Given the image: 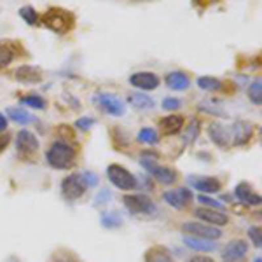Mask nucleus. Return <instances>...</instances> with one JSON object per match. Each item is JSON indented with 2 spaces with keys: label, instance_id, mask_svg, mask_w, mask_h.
<instances>
[{
  "label": "nucleus",
  "instance_id": "f257e3e1",
  "mask_svg": "<svg viewBox=\"0 0 262 262\" xmlns=\"http://www.w3.org/2000/svg\"><path fill=\"white\" fill-rule=\"evenodd\" d=\"M46 159H48V163L53 168H56V170H69L75 163V150H74V147L65 142H54L53 145L49 147L48 154H46Z\"/></svg>",
  "mask_w": 262,
  "mask_h": 262
},
{
  "label": "nucleus",
  "instance_id": "f03ea898",
  "mask_svg": "<svg viewBox=\"0 0 262 262\" xmlns=\"http://www.w3.org/2000/svg\"><path fill=\"white\" fill-rule=\"evenodd\" d=\"M44 25L56 33H67L74 27V14L61 7H51L44 14Z\"/></svg>",
  "mask_w": 262,
  "mask_h": 262
},
{
  "label": "nucleus",
  "instance_id": "7ed1b4c3",
  "mask_svg": "<svg viewBox=\"0 0 262 262\" xmlns=\"http://www.w3.org/2000/svg\"><path fill=\"white\" fill-rule=\"evenodd\" d=\"M145 158H142V166L150 173L158 182H161L164 185H171L177 182V171L171 170L168 166H161L154 161V154H142Z\"/></svg>",
  "mask_w": 262,
  "mask_h": 262
},
{
  "label": "nucleus",
  "instance_id": "20e7f679",
  "mask_svg": "<svg viewBox=\"0 0 262 262\" xmlns=\"http://www.w3.org/2000/svg\"><path fill=\"white\" fill-rule=\"evenodd\" d=\"M107 177L117 189H121V191H131V189L137 187V179H135V175L129 173L124 166H121V164H111V166L107 168Z\"/></svg>",
  "mask_w": 262,
  "mask_h": 262
},
{
  "label": "nucleus",
  "instance_id": "39448f33",
  "mask_svg": "<svg viewBox=\"0 0 262 262\" xmlns=\"http://www.w3.org/2000/svg\"><path fill=\"white\" fill-rule=\"evenodd\" d=\"M86 189H88V184L81 173H72V175L65 177L61 182V194L70 201L79 200V198L86 192Z\"/></svg>",
  "mask_w": 262,
  "mask_h": 262
},
{
  "label": "nucleus",
  "instance_id": "423d86ee",
  "mask_svg": "<svg viewBox=\"0 0 262 262\" xmlns=\"http://www.w3.org/2000/svg\"><path fill=\"white\" fill-rule=\"evenodd\" d=\"M124 206L135 215H143V213H154L156 205L145 194H128V196L122 198Z\"/></svg>",
  "mask_w": 262,
  "mask_h": 262
},
{
  "label": "nucleus",
  "instance_id": "0eeeda50",
  "mask_svg": "<svg viewBox=\"0 0 262 262\" xmlns=\"http://www.w3.org/2000/svg\"><path fill=\"white\" fill-rule=\"evenodd\" d=\"M182 231L187 236H196V238H203V239H219L222 236V231L219 227L208 226L205 222H185L182 226Z\"/></svg>",
  "mask_w": 262,
  "mask_h": 262
},
{
  "label": "nucleus",
  "instance_id": "6e6552de",
  "mask_svg": "<svg viewBox=\"0 0 262 262\" xmlns=\"http://www.w3.org/2000/svg\"><path fill=\"white\" fill-rule=\"evenodd\" d=\"M95 101L101 111H105L107 114L116 116V117L122 116L126 111L124 101H122L117 95H112V93H98V95H95Z\"/></svg>",
  "mask_w": 262,
  "mask_h": 262
},
{
  "label": "nucleus",
  "instance_id": "1a4fd4ad",
  "mask_svg": "<svg viewBox=\"0 0 262 262\" xmlns=\"http://www.w3.org/2000/svg\"><path fill=\"white\" fill-rule=\"evenodd\" d=\"M194 215H196L198 222H205V224H208V226L219 227V229L229 222V219H227V215L224 212L213 210V208H206V206H200V208L194 212Z\"/></svg>",
  "mask_w": 262,
  "mask_h": 262
},
{
  "label": "nucleus",
  "instance_id": "9d476101",
  "mask_svg": "<svg viewBox=\"0 0 262 262\" xmlns=\"http://www.w3.org/2000/svg\"><path fill=\"white\" fill-rule=\"evenodd\" d=\"M16 150H18L19 156L23 158H28V156L35 154L39 150V140L33 133L27 129H21L16 137Z\"/></svg>",
  "mask_w": 262,
  "mask_h": 262
},
{
  "label": "nucleus",
  "instance_id": "9b49d317",
  "mask_svg": "<svg viewBox=\"0 0 262 262\" xmlns=\"http://www.w3.org/2000/svg\"><path fill=\"white\" fill-rule=\"evenodd\" d=\"M231 135H232V145L239 147L245 145L253 135V126L247 121H236L231 124Z\"/></svg>",
  "mask_w": 262,
  "mask_h": 262
},
{
  "label": "nucleus",
  "instance_id": "f8f14e48",
  "mask_svg": "<svg viewBox=\"0 0 262 262\" xmlns=\"http://www.w3.org/2000/svg\"><path fill=\"white\" fill-rule=\"evenodd\" d=\"M129 84L142 91H152L159 86V77L152 72H137L129 77Z\"/></svg>",
  "mask_w": 262,
  "mask_h": 262
},
{
  "label": "nucleus",
  "instance_id": "ddd939ff",
  "mask_svg": "<svg viewBox=\"0 0 262 262\" xmlns=\"http://www.w3.org/2000/svg\"><path fill=\"white\" fill-rule=\"evenodd\" d=\"M164 201L168 203L170 206L177 210H182L192 201V192L189 189L182 187V189H177V191H166L163 194Z\"/></svg>",
  "mask_w": 262,
  "mask_h": 262
},
{
  "label": "nucleus",
  "instance_id": "4468645a",
  "mask_svg": "<svg viewBox=\"0 0 262 262\" xmlns=\"http://www.w3.org/2000/svg\"><path fill=\"white\" fill-rule=\"evenodd\" d=\"M210 137L219 147H231L232 145V135L231 124H222V122H213L210 126Z\"/></svg>",
  "mask_w": 262,
  "mask_h": 262
},
{
  "label": "nucleus",
  "instance_id": "2eb2a0df",
  "mask_svg": "<svg viewBox=\"0 0 262 262\" xmlns=\"http://www.w3.org/2000/svg\"><path fill=\"white\" fill-rule=\"evenodd\" d=\"M248 252V243L245 239H232V242L227 243V247L224 248V260L227 262H238L242 260Z\"/></svg>",
  "mask_w": 262,
  "mask_h": 262
},
{
  "label": "nucleus",
  "instance_id": "dca6fc26",
  "mask_svg": "<svg viewBox=\"0 0 262 262\" xmlns=\"http://www.w3.org/2000/svg\"><path fill=\"white\" fill-rule=\"evenodd\" d=\"M14 77L19 82H28V84H35L42 81V72L39 67H32V65H21L14 70Z\"/></svg>",
  "mask_w": 262,
  "mask_h": 262
},
{
  "label": "nucleus",
  "instance_id": "f3484780",
  "mask_svg": "<svg viewBox=\"0 0 262 262\" xmlns=\"http://www.w3.org/2000/svg\"><path fill=\"white\" fill-rule=\"evenodd\" d=\"M192 187L203 194H217L221 191V182L213 177H191Z\"/></svg>",
  "mask_w": 262,
  "mask_h": 262
},
{
  "label": "nucleus",
  "instance_id": "a211bd4d",
  "mask_svg": "<svg viewBox=\"0 0 262 262\" xmlns=\"http://www.w3.org/2000/svg\"><path fill=\"white\" fill-rule=\"evenodd\" d=\"M234 194L239 201L245 203V205H250V206H259L260 201H262L259 194L253 192L252 185L247 184V182H242V184L234 189Z\"/></svg>",
  "mask_w": 262,
  "mask_h": 262
},
{
  "label": "nucleus",
  "instance_id": "6ab92c4d",
  "mask_svg": "<svg viewBox=\"0 0 262 262\" xmlns=\"http://www.w3.org/2000/svg\"><path fill=\"white\" fill-rule=\"evenodd\" d=\"M184 243H185V247H189L191 250H196L200 253L217 250V243H215V242H212V239L196 238V236H187V234H185Z\"/></svg>",
  "mask_w": 262,
  "mask_h": 262
},
{
  "label": "nucleus",
  "instance_id": "aec40b11",
  "mask_svg": "<svg viewBox=\"0 0 262 262\" xmlns=\"http://www.w3.org/2000/svg\"><path fill=\"white\" fill-rule=\"evenodd\" d=\"M159 128L166 135H177L184 128V117L177 116V114H170V116L163 117V119L159 121Z\"/></svg>",
  "mask_w": 262,
  "mask_h": 262
},
{
  "label": "nucleus",
  "instance_id": "412c9836",
  "mask_svg": "<svg viewBox=\"0 0 262 262\" xmlns=\"http://www.w3.org/2000/svg\"><path fill=\"white\" fill-rule=\"evenodd\" d=\"M145 262H175V259H173L171 252L166 247L156 245V247H150L145 252Z\"/></svg>",
  "mask_w": 262,
  "mask_h": 262
},
{
  "label": "nucleus",
  "instance_id": "4be33fe9",
  "mask_svg": "<svg viewBox=\"0 0 262 262\" xmlns=\"http://www.w3.org/2000/svg\"><path fill=\"white\" fill-rule=\"evenodd\" d=\"M166 84H168V88H171V90H175V91H185L191 86V81H189V77L184 72L177 70L166 75Z\"/></svg>",
  "mask_w": 262,
  "mask_h": 262
},
{
  "label": "nucleus",
  "instance_id": "5701e85b",
  "mask_svg": "<svg viewBox=\"0 0 262 262\" xmlns=\"http://www.w3.org/2000/svg\"><path fill=\"white\" fill-rule=\"evenodd\" d=\"M128 103L133 105L135 108H140V111H147V108L154 107V100L150 96H147L145 93H129L128 95Z\"/></svg>",
  "mask_w": 262,
  "mask_h": 262
},
{
  "label": "nucleus",
  "instance_id": "b1692460",
  "mask_svg": "<svg viewBox=\"0 0 262 262\" xmlns=\"http://www.w3.org/2000/svg\"><path fill=\"white\" fill-rule=\"evenodd\" d=\"M7 116L14 122H18V124H28V122L33 121L32 114H28L27 111H23V108H16V107L7 108Z\"/></svg>",
  "mask_w": 262,
  "mask_h": 262
},
{
  "label": "nucleus",
  "instance_id": "393cba45",
  "mask_svg": "<svg viewBox=\"0 0 262 262\" xmlns=\"http://www.w3.org/2000/svg\"><path fill=\"white\" fill-rule=\"evenodd\" d=\"M14 56H16L14 48L11 44H7V42H0V69L9 65L14 60Z\"/></svg>",
  "mask_w": 262,
  "mask_h": 262
},
{
  "label": "nucleus",
  "instance_id": "a878e982",
  "mask_svg": "<svg viewBox=\"0 0 262 262\" xmlns=\"http://www.w3.org/2000/svg\"><path fill=\"white\" fill-rule=\"evenodd\" d=\"M248 98H250L252 103L260 105L262 103V81L257 79L255 82H252L248 86Z\"/></svg>",
  "mask_w": 262,
  "mask_h": 262
},
{
  "label": "nucleus",
  "instance_id": "bb28decb",
  "mask_svg": "<svg viewBox=\"0 0 262 262\" xmlns=\"http://www.w3.org/2000/svg\"><path fill=\"white\" fill-rule=\"evenodd\" d=\"M198 86L205 91H219L222 90V82L219 79H213V77H200L198 79Z\"/></svg>",
  "mask_w": 262,
  "mask_h": 262
},
{
  "label": "nucleus",
  "instance_id": "cd10ccee",
  "mask_svg": "<svg viewBox=\"0 0 262 262\" xmlns=\"http://www.w3.org/2000/svg\"><path fill=\"white\" fill-rule=\"evenodd\" d=\"M21 103L23 105H28V107L32 108H37V111H40V108L46 107V100L42 98L39 95H27L21 98Z\"/></svg>",
  "mask_w": 262,
  "mask_h": 262
},
{
  "label": "nucleus",
  "instance_id": "c85d7f7f",
  "mask_svg": "<svg viewBox=\"0 0 262 262\" xmlns=\"http://www.w3.org/2000/svg\"><path fill=\"white\" fill-rule=\"evenodd\" d=\"M138 142L142 143H149V145H154V143H158V133H156V129L152 128H143L140 129V133H138Z\"/></svg>",
  "mask_w": 262,
  "mask_h": 262
},
{
  "label": "nucleus",
  "instance_id": "c756f323",
  "mask_svg": "<svg viewBox=\"0 0 262 262\" xmlns=\"http://www.w3.org/2000/svg\"><path fill=\"white\" fill-rule=\"evenodd\" d=\"M19 16L27 21L28 25H37L39 23V14H37V11L33 9L32 6H25L19 9Z\"/></svg>",
  "mask_w": 262,
  "mask_h": 262
},
{
  "label": "nucleus",
  "instance_id": "7c9ffc66",
  "mask_svg": "<svg viewBox=\"0 0 262 262\" xmlns=\"http://www.w3.org/2000/svg\"><path fill=\"white\" fill-rule=\"evenodd\" d=\"M101 222H103L105 227H119L122 224V219L116 213L105 212L103 215H101Z\"/></svg>",
  "mask_w": 262,
  "mask_h": 262
},
{
  "label": "nucleus",
  "instance_id": "2f4dec72",
  "mask_svg": "<svg viewBox=\"0 0 262 262\" xmlns=\"http://www.w3.org/2000/svg\"><path fill=\"white\" fill-rule=\"evenodd\" d=\"M51 262H81L79 260V257L75 255L74 252H67V250H60L54 253L53 260Z\"/></svg>",
  "mask_w": 262,
  "mask_h": 262
},
{
  "label": "nucleus",
  "instance_id": "473e14b6",
  "mask_svg": "<svg viewBox=\"0 0 262 262\" xmlns=\"http://www.w3.org/2000/svg\"><path fill=\"white\" fill-rule=\"evenodd\" d=\"M198 201L201 203V205H205L206 208H213V210H224V203L221 201H217V200H213V198H208L206 194H200L198 196Z\"/></svg>",
  "mask_w": 262,
  "mask_h": 262
},
{
  "label": "nucleus",
  "instance_id": "72a5a7b5",
  "mask_svg": "<svg viewBox=\"0 0 262 262\" xmlns=\"http://www.w3.org/2000/svg\"><path fill=\"white\" fill-rule=\"evenodd\" d=\"M198 133H200V121L192 119L191 124H189V128H187V135L184 137V143H185V145H187V143H191V142H194V138H196Z\"/></svg>",
  "mask_w": 262,
  "mask_h": 262
},
{
  "label": "nucleus",
  "instance_id": "f704fd0d",
  "mask_svg": "<svg viewBox=\"0 0 262 262\" xmlns=\"http://www.w3.org/2000/svg\"><path fill=\"white\" fill-rule=\"evenodd\" d=\"M248 238L252 239L253 247L255 248H260L262 247V231L259 226H253L248 229Z\"/></svg>",
  "mask_w": 262,
  "mask_h": 262
},
{
  "label": "nucleus",
  "instance_id": "c9c22d12",
  "mask_svg": "<svg viewBox=\"0 0 262 262\" xmlns=\"http://www.w3.org/2000/svg\"><path fill=\"white\" fill-rule=\"evenodd\" d=\"M180 100L179 98H164L163 100V108L164 111H179L180 108Z\"/></svg>",
  "mask_w": 262,
  "mask_h": 262
},
{
  "label": "nucleus",
  "instance_id": "e433bc0d",
  "mask_svg": "<svg viewBox=\"0 0 262 262\" xmlns=\"http://www.w3.org/2000/svg\"><path fill=\"white\" fill-rule=\"evenodd\" d=\"M93 124H95V119H93V117H81V119H79L77 122H75V128L90 129Z\"/></svg>",
  "mask_w": 262,
  "mask_h": 262
},
{
  "label": "nucleus",
  "instance_id": "4c0bfd02",
  "mask_svg": "<svg viewBox=\"0 0 262 262\" xmlns=\"http://www.w3.org/2000/svg\"><path fill=\"white\" fill-rule=\"evenodd\" d=\"M189 262H213V259L206 255H194L192 259H189Z\"/></svg>",
  "mask_w": 262,
  "mask_h": 262
},
{
  "label": "nucleus",
  "instance_id": "58836bf2",
  "mask_svg": "<svg viewBox=\"0 0 262 262\" xmlns=\"http://www.w3.org/2000/svg\"><path fill=\"white\" fill-rule=\"evenodd\" d=\"M82 177H84V180H86V184L96 185V177L93 175V173H82Z\"/></svg>",
  "mask_w": 262,
  "mask_h": 262
},
{
  "label": "nucleus",
  "instance_id": "ea45409f",
  "mask_svg": "<svg viewBox=\"0 0 262 262\" xmlns=\"http://www.w3.org/2000/svg\"><path fill=\"white\" fill-rule=\"evenodd\" d=\"M6 128H7V119H6V116L0 112V131H4Z\"/></svg>",
  "mask_w": 262,
  "mask_h": 262
},
{
  "label": "nucleus",
  "instance_id": "a19ab883",
  "mask_svg": "<svg viewBox=\"0 0 262 262\" xmlns=\"http://www.w3.org/2000/svg\"><path fill=\"white\" fill-rule=\"evenodd\" d=\"M7 142H9V138H7V137H2V135H0V150L6 149V147H7Z\"/></svg>",
  "mask_w": 262,
  "mask_h": 262
},
{
  "label": "nucleus",
  "instance_id": "79ce46f5",
  "mask_svg": "<svg viewBox=\"0 0 262 262\" xmlns=\"http://www.w3.org/2000/svg\"><path fill=\"white\" fill-rule=\"evenodd\" d=\"M253 262H262V259H260V257H257V259L253 260Z\"/></svg>",
  "mask_w": 262,
  "mask_h": 262
}]
</instances>
